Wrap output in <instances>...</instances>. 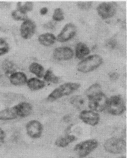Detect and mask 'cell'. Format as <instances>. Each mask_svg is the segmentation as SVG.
Masks as SVG:
<instances>
[{
  "label": "cell",
  "mask_w": 127,
  "mask_h": 158,
  "mask_svg": "<svg viewBox=\"0 0 127 158\" xmlns=\"http://www.w3.org/2000/svg\"><path fill=\"white\" fill-rule=\"evenodd\" d=\"M97 14L103 19H108L115 15L117 12L116 5L111 2H103L96 8Z\"/></svg>",
  "instance_id": "obj_8"
},
{
  "label": "cell",
  "mask_w": 127,
  "mask_h": 158,
  "mask_svg": "<svg viewBox=\"0 0 127 158\" xmlns=\"http://www.w3.org/2000/svg\"><path fill=\"white\" fill-rule=\"evenodd\" d=\"M99 142L95 139H90L77 143L74 148V152L79 158H86L95 150Z\"/></svg>",
  "instance_id": "obj_5"
},
{
  "label": "cell",
  "mask_w": 127,
  "mask_h": 158,
  "mask_svg": "<svg viewBox=\"0 0 127 158\" xmlns=\"http://www.w3.org/2000/svg\"><path fill=\"white\" fill-rule=\"evenodd\" d=\"M102 92V86L99 83H95L88 87L85 91V96L88 99L92 98L99 93Z\"/></svg>",
  "instance_id": "obj_22"
},
{
  "label": "cell",
  "mask_w": 127,
  "mask_h": 158,
  "mask_svg": "<svg viewBox=\"0 0 127 158\" xmlns=\"http://www.w3.org/2000/svg\"><path fill=\"white\" fill-rule=\"evenodd\" d=\"M26 84L28 88L33 91L40 90L45 86L44 81H42L38 77H31L28 79Z\"/></svg>",
  "instance_id": "obj_20"
},
{
  "label": "cell",
  "mask_w": 127,
  "mask_h": 158,
  "mask_svg": "<svg viewBox=\"0 0 127 158\" xmlns=\"http://www.w3.org/2000/svg\"><path fill=\"white\" fill-rule=\"evenodd\" d=\"M10 47L5 39L0 38V57L3 56L10 51Z\"/></svg>",
  "instance_id": "obj_26"
},
{
  "label": "cell",
  "mask_w": 127,
  "mask_h": 158,
  "mask_svg": "<svg viewBox=\"0 0 127 158\" xmlns=\"http://www.w3.org/2000/svg\"><path fill=\"white\" fill-rule=\"evenodd\" d=\"M77 140V137L76 136L70 134H65V135L59 137L56 139L55 141V145L58 148H65Z\"/></svg>",
  "instance_id": "obj_16"
},
{
  "label": "cell",
  "mask_w": 127,
  "mask_h": 158,
  "mask_svg": "<svg viewBox=\"0 0 127 158\" xmlns=\"http://www.w3.org/2000/svg\"><path fill=\"white\" fill-rule=\"evenodd\" d=\"M103 60L101 56L93 54L87 56L81 60L77 67L78 71L81 73H91L102 64Z\"/></svg>",
  "instance_id": "obj_2"
},
{
  "label": "cell",
  "mask_w": 127,
  "mask_h": 158,
  "mask_svg": "<svg viewBox=\"0 0 127 158\" xmlns=\"http://www.w3.org/2000/svg\"><path fill=\"white\" fill-rule=\"evenodd\" d=\"M29 70L30 73L35 75L39 79L43 77L45 73V69L43 66L36 62H33L29 65Z\"/></svg>",
  "instance_id": "obj_21"
},
{
  "label": "cell",
  "mask_w": 127,
  "mask_h": 158,
  "mask_svg": "<svg viewBox=\"0 0 127 158\" xmlns=\"http://www.w3.org/2000/svg\"><path fill=\"white\" fill-rule=\"evenodd\" d=\"M54 22H60L64 19V13L61 8L58 7L55 9L52 15Z\"/></svg>",
  "instance_id": "obj_27"
},
{
  "label": "cell",
  "mask_w": 127,
  "mask_h": 158,
  "mask_svg": "<svg viewBox=\"0 0 127 158\" xmlns=\"http://www.w3.org/2000/svg\"><path fill=\"white\" fill-rule=\"evenodd\" d=\"M77 33V27L73 23H68L65 25L61 31L56 36V41L64 43L72 39Z\"/></svg>",
  "instance_id": "obj_9"
},
{
  "label": "cell",
  "mask_w": 127,
  "mask_h": 158,
  "mask_svg": "<svg viewBox=\"0 0 127 158\" xmlns=\"http://www.w3.org/2000/svg\"><path fill=\"white\" fill-rule=\"evenodd\" d=\"M63 120L65 122H66V123L70 122L71 120V117L70 115H65L63 117Z\"/></svg>",
  "instance_id": "obj_35"
},
{
  "label": "cell",
  "mask_w": 127,
  "mask_h": 158,
  "mask_svg": "<svg viewBox=\"0 0 127 158\" xmlns=\"http://www.w3.org/2000/svg\"><path fill=\"white\" fill-rule=\"evenodd\" d=\"M2 68L5 74L7 76H10L12 73L16 71L14 63L9 59H5L2 62Z\"/></svg>",
  "instance_id": "obj_24"
},
{
  "label": "cell",
  "mask_w": 127,
  "mask_h": 158,
  "mask_svg": "<svg viewBox=\"0 0 127 158\" xmlns=\"http://www.w3.org/2000/svg\"><path fill=\"white\" fill-rule=\"evenodd\" d=\"M26 130L28 136L33 139H36L40 138L42 135L43 125L40 121L36 120H32L27 123Z\"/></svg>",
  "instance_id": "obj_7"
},
{
  "label": "cell",
  "mask_w": 127,
  "mask_h": 158,
  "mask_svg": "<svg viewBox=\"0 0 127 158\" xmlns=\"http://www.w3.org/2000/svg\"><path fill=\"white\" fill-rule=\"evenodd\" d=\"M109 77L111 81H117V80L119 78V74H118L117 73L114 72V73H111L109 74Z\"/></svg>",
  "instance_id": "obj_33"
},
{
  "label": "cell",
  "mask_w": 127,
  "mask_h": 158,
  "mask_svg": "<svg viewBox=\"0 0 127 158\" xmlns=\"http://www.w3.org/2000/svg\"><path fill=\"white\" fill-rule=\"evenodd\" d=\"M48 8L46 7H43L41 8L40 10V13L41 15H45L48 13Z\"/></svg>",
  "instance_id": "obj_34"
},
{
  "label": "cell",
  "mask_w": 127,
  "mask_h": 158,
  "mask_svg": "<svg viewBox=\"0 0 127 158\" xmlns=\"http://www.w3.org/2000/svg\"><path fill=\"white\" fill-rule=\"evenodd\" d=\"M6 138V134L4 131L0 127V147L5 142Z\"/></svg>",
  "instance_id": "obj_32"
},
{
  "label": "cell",
  "mask_w": 127,
  "mask_h": 158,
  "mask_svg": "<svg viewBox=\"0 0 127 158\" xmlns=\"http://www.w3.org/2000/svg\"><path fill=\"white\" fill-rule=\"evenodd\" d=\"M38 41L43 46L49 47L54 44L56 41V37L53 33H44L38 37Z\"/></svg>",
  "instance_id": "obj_19"
},
{
  "label": "cell",
  "mask_w": 127,
  "mask_h": 158,
  "mask_svg": "<svg viewBox=\"0 0 127 158\" xmlns=\"http://www.w3.org/2000/svg\"><path fill=\"white\" fill-rule=\"evenodd\" d=\"M90 53V49L89 46L85 43L79 42L76 45L74 54L76 57L78 59H84Z\"/></svg>",
  "instance_id": "obj_17"
},
{
  "label": "cell",
  "mask_w": 127,
  "mask_h": 158,
  "mask_svg": "<svg viewBox=\"0 0 127 158\" xmlns=\"http://www.w3.org/2000/svg\"><path fill=\"white\" fill-rule=\"evenodd\" d=\"M12 18L16 21H25L28 19L27 13L20 6H17L16 9L14 10L11 13Z\"/></svg>",
  "instance_id": "obj_23"
},
{
  "label": "cell",
  "mask_w": 127,
  "mask_h": 158,
  "mask_svg": "<svg viewBox=\"0 0 127 158\" xmlns=\"http://www.w3.org/2000/svg\"><path fill=\"white\" fill-rule=\"evenodd\" d=\"M28 77L25 73L22 71H15L9 76L11 84L14 86H23L26 84Z\"/></svg>",
  "instance_id": "obj_15"
},
{
  "label": "cell",
  "mask_w": 127,
  "mask_h": 158,
  "mask_svg": "<svg viewBox=\"0 0 127 158\" xmlns=\"http://www.w3.org/2000/svg\"><path fill=\"white\" fill-rule=\"evenodd\" d=\"M79 118L86 124L91 127H95L99 123L100 115L94 111L86 109L81 111L79 114Z\"/></svg>",
  "instance_id": "obj_10"
},
{
  "label": "cell",
  "mask_w": 127,
  "mask_h": 158,
  "mask_svg": "<svg viewBox=\"0 0 127 158\" xmlns=\"http://www.w3.org/2000/svg\"><path fill=\"white\" fill-rule=\"evenodd\" d=\"M0 31H1V27H0Z\"/></svg>",
  "instance_id": "obj_37"
},
{
  "label": "cell",
  "mask_w": 127,
  "mask_h": 158,
  "mask_svg": "<svg viewBox=\"0 0 127 158\" xmlns=\"http://www.w3.org/2000/svg\"><path fill=\"white\" fill-rule=\"evenodd\" d=\"M118 158H126V157L125 156H121Z\"/></svg>",
  "instance_id": "obj_36"
},
{
  "label": "cell",
  "mask_w": 127,
  "mask_h": 158,
  "mask_svg": "<svg viewBox=\"0 0 127 158\" xmlns=\"http://www.w3.org/2000/svg\"><path fill=\"white\" fill-rule=\"evenodd\" d=\"M77 6L80 10H87L92 6V2L90 1H80L77 3Z\"/></svg>",
  "instance_id": "obj_29"
},
{
  "label": "cell",
  "mask_w": 127,
  "mask_h": 158,
  "mask_svg": "<svg viewBox=\"0 0 127 158\" xmlns=\"http://www.w3.org/2000/svg\"><path fill=\"white\" fill-rule=\"evenodd\" d=\"M92 158V157H91V158Z\"/></svg>",
  "instance_id": "obj_38"
},
{
  "label": "cell",
  "mask_w": 127,
  "mask_h": 158,
  "mask_svg": "<svg viewBox=\"0 0 127 158\" xmlns=\"http://www.w3.org/2000/svg\"><path fill=\"white\" fill-rule=\"evenodd\" d=\"M108 98L102 92L89 100L88 108L96 112H102L107 108Z\"/></svg>",
  "instance_id": "obj_6"
},
{
  "label": "cell",
  "mask_w": 127,
  "mask_h": 158,
  "mask_svg": "<svg viewBox=\"0 0 127 158\" xmlns=\"http://www.w3.org/2000/svg\"><path fill=\"white\" fill-rule=\"evenodd\" d=\"M43 77L44 81H46L47 82L52 83L54 84H57L60 81L59 77L55 75L53 71L50 69H49L45 72Z\"/></svg>",
  "instance_id": "obj_25"
},
{
  "label": "cell",
  "mask_w": 127,
  "mask_h": 158,
  "mask_svg": "<svg viewBox=\"0 0 127 158\" xmlns=\"http://www.w3.org/2000/svg\"><path fill=\"white\" fill-rule=\"evenodd\" d=\"M74 56L73 49L68 46H61L55 48L53 53V57L58 61H67Z\"/></svg>",
  "instance_id": "obj_12"
},
{
  "label": "cell",
  "mask_w": 127,
  "mask_h": 158,
  "mask_svg": "<svg viewBox=\"0 0 127 158\" xmlns=\"http://www.w3.org/2000/svg\"><path fill=\"white\" fill-rule=\"evenodd\" d=\"M43 27L46 29L53 30L55 28L56 23H55L54 21H50V22H48V23H45Z\"/></svg>",
  "instance_id": "obj_31"
},
{
  "label": "cell",
  "mask_w": 127,
  "mask_h": 158,
  "mask_svg": "<svg viewBox=\"0 0 127 158\" xmlns=\"http://www.w3.org/2000/svg\"><path fill=\"white\" fill-rule=\"evenodd\" d=\"M81 86L79 83L67 82L61 84L54 89L48 97L47 101L49 102H53L61 97L70 95L73 93L77 91Z\"/></svg>",
  "instance_id": "obj_1"
},
{
  "label": "cell",
  "mask_w": 127,
  "mask_h": 158,
  "mask_svg": "<svg viewBox=\"0 0 127 158\" xmlns=\"http://www.w3.org/2000/svg\"><path fill=\"white\" fill-rule=\"evenodd\" d=\"M106 110L111 115L115 116L121 115L126 110V106L124 99L119 95L111 96L108 98Z\"/></svg>",
  "instance_id": "obj_3"
},
{
  "label": "cell",
  "mask_w": 127,
  "mask_h": 158,
  "mask_svg": "<svg viewBox=\"0 0 127 158\" xmlns=\"http://www.w3.org/2000/svg\"><path fill=\"white\" fill-rule=\"evenodd\" d=\"M106 48L110 49H115L117 46V42L115 39L111 38L107 40L105 43Z\"/></svg>",
  "instance_id": "obj_30"
},
{
  "label": "cell",
  "mask_w": 127,
  "mask_h": 158,
  "mask_svg": "<svg viewBox=\"0 0 127 158\" xmlns=\"http://www.w3.org/2000/svg\"><path fill=\"white\" fill-rule=\"evenodd\" d=\"M14 107H8L0 111V121H7L17 118Z\"/></svg>",
  "instance_id": "obj_18"
},
{
  "label": "cell",
  "mask_w": 127,
  "mask_h": 158,
  "mask_svg": "<svg viewBox=\"0 0 127 158\" xmlns=\"http://www.w3.org/2000/svg\"><path fill=\"white\" fill-rule=\"evenodd\" d=\"M17 6L21 7L27 13L28 12H30L32 10L34 7V4L33 2H30V1L25 2L24 3L19 2L17 3Z\"/></svg>",
  "instance_id": "obj_28"
},
{
  "label": "cell",
  "mask_w": 127,
  "mask_h": 158,
  "mask_svg": "<svg viewBox=\"0 0 127 158\" xmlns=\"http://www.w3.org/2000/svg\"><path fill=\"white\" fill-rule=\"evenodd\" d=\"M70 103L74 108L81 111L87 109L89 99L86 96L77 95L70 98Z\"/></svg>",
  "instance_id": "obj_13"
},
{
  "label": "cell",
  "mask_w": 127,
  "mask_h": 158,
  "mask_svg": "<svg viewBox=\"0 0 127 158\" xmlns=\"http://www.w3.org/2000/svg\"><path fill=\"white\" fill-rule=\"evenodd\" d=\"M16 112L17 117L25 118L32 114L33 108L32 104L26 102H22L14 106Z\"/></svg>",
  "instance_id": "obj_14"
},
{
  "label": "cell",
  "mask_w": 127,
  "mask_h": 158,
  "mask_svg": "<svg viewBox=\"0 0 127 158\" xmlns=\"http://www.w3.org/2000/svg\"><path fill=\"white\" fill-rule=\"evenodd\" d=\"M36 28V25L33 20L29 18L25 20L20 25V36L24 40L30 39L35 35Z\"/></svg>",
  "instance_id": "obj_11"
},
{
  "label": "cell",
  "mask_w": 127,
  "mask_h": 158,
  "mask_svg": "<svg viewBox=\"0 0 127 158\" xmlns=\"http://www.w3.org/2000/svg\"><path fill=\"white\" fill-rule=\"evenodd\" d=\"M104 150L112 155H119L124 152L126 148V142L123 138L112 137L107 139L103 145Z\"/></svg>",
  "instance_id": "obj_4"
}]
</instances>
